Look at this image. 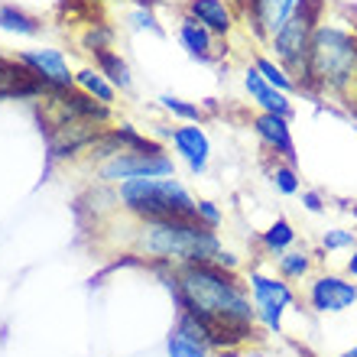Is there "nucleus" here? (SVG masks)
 I'll list each match as a JSON object with an SVG mask.
<instances>
[{
  "mask_svg": "<svg viewBox=\"0 0 357 357\" xmlns=\"http://www.w3.org/2000/svg\"><path fill=\"white\" fill-rule=\"evenodd\" d=\"M166 266V282L178 309L192 312L215 331V348H244L257 335V309L247 282L218 264Z\"/></svg>",
  "mask_w": 357,
  "mask_h": 357,
  "instance_id": "1",
  "label": "nucleus"
},
{
  "mask_svg": "<svg viewBox=\"0 0 357 357\" xmlns=\"http://www.w3.org/2000/svg\"><path fill=\"white\" fill-rule=\"evenodd\" d=\"M299 91L315 98L357 104V33L338 23H319L309 46V59L299 75Z\"/></svg>",
  "mask_w": 357,
  "mask_h": 357,
  "instance_id": "2",
  "label": "nucleus"
},
{
  "mask_svg": "<svg viewBox=\"0 0 357 357\" xmlns=\"http://www.w3.org/2000/svg\"><path fill=\"white\" fill-rule=\"evenodd\" d=\"M137 247L156 264L185 266V264H218L225 244L215 227L202 225L198 218H166V221H143Z\"/></svg>",
  "mask_w": 357,
  "mask_h": 357,
  "instance_id": "3",
  "label": "nucleus"
},
{
  "mask_svg": "<svg viewBox=\"0 0 357 357\" xmlns=\"http://www.w3.org/2000/svg\"><path fill=\"white\" fill-rule=\"evenodd\" d=\"M121 202L130 215L143 218V221L195 218V205H198V198H192V192H188L176 176L121 182Z\"/></svg>",
  "mask_w": 357,
  "mask_h": 357,
  "instance_id": "4",
  "label": "nucleus"
},
{
  "mask_svg": "<svg viewBox=\"0 0 357 357\" xmlns=\"http://www.w3.org/2000/svg\"><path fill=\"white\" fill-rule=\"evenodd\" d=\"M321 10H325V0H299V7L292 13L282 29L276 36L270 39V49H273V59L286 66L296 75L299 82L302 68H305V59H309V46H312V36L321 23Z\"/></svg>",
  "mask_w": 357,
  "mask_h": 357,
  "instance_id": "5",
  "label": "nucleus"
},
{
  "mask_svg": "<svg viewBox=\"0 0 357 357\" xmlns=\"http://www.w3.org/2000/svg\"><path fill=\"white\" fill-rule=\"evenodd\" d=\"M247 289H250V299H254L257 309V321L264 325L266 331L280 335L282 331V315L296 305V292L280 273H264V270H250L247 273Z\"/></svg>",
  "mask_w": 357,
  "mask_h": 357,
  "instance_id": "6",
  "label": "nucleus"
},
{
  "mask_svg": "<svg viewBox=\"0 0 357 357\" xmlns=\"http://www.w3.org/2000/svg\"><path fill=\"white\" fill-rule=\"evenodd\" d=\"M176 176V162L162 146L156 150H127L117 153L101 166L104 182H130V178H169Z\"/></svg>",
  "mask_w": 357,
  "mask_h": 357,
  "instance_id": "7",
  "label": "nucleus"
},
{
  "mask_svg": "<svg viewBox=\"0 0 357 357\" xmlns=\"http://www.w3.org/2000/svg\"><path fill=\"white\" fill-rule=\"evenodd\" d=\"M305 302L315 315H341L357 305V282L341 273H319L309 280Z\"/></svg>",
  "mask_w": 357,
  "mask_h": 357,
  "instance_id": "8",
  "label": "nucleus"
},
{
  "mask_svg": "<svg viewBox=\"0 0 357 357\" xmlns=\"http://www.w3.org/2000/svg\"><path fill=\"white\" fill-rule=\"evenodd\" d=\"M296 7H299V0H244L241 13L247 20V29L260 43H270L282 29V23L296 13Z\"/></svg>",
  "mask_w": 357,
  "mask_h": 357,
  "instance_id": "9",
  "label": "nucleus"
},
{
  "mask_svg": "<svg viewBox=\"0 0 357 357\" xmlns=\"http://www.w3.org/2000/svg\"><path fill=\"white\" fill-rule=\"evenodd\" d=\"M101 123L88 121V117H72V121L59 123L52 130H46L49 137V156L59 160V156H72L78 150H91V143L101 137Z\"/></svg>",
  "mask_w": 357,
  "mask_h": 357,
  "instance_id": "10",
  "label": "nucleus"
},
{
  "mask_svg": "<svg viewBox=\"0 0 357 357\" xmlns=\"http://www.w3.org/2000/svg\"><path fill=\"white\" fill-rule=\"evenodd\" d=\"M17 62H23L49 91H68L75 82V75L68 72L66 56L59 49H26L17 56Z\"/></svg>",
  "mask_w": 357,
  "mask_h": 357,
  "instance_id": "11",
  "label": "nucleus"
},
{
  "mask_svg": "<svg viewBox=\"0 0 357 357\" xmlns=\"http://www.w3.org/2000/svg\"><path fill=\"white\" fill-rule=\"evenodd\" d=\"M169 143H172V150L178 153V160L188 166L192 176H205L208 162H211V140H208L202 123H182V127H176Z\"/></svg>",
  "mask_w": 357,
  "mask_h": 357,
  "instance_id": "12",
  "label": "nucleus"
},
{
  "mask_svg": "<svg viewBox=\"0 0 357 357\" xmlns=\"http://www.w3.org/2000/svg\"><path fill=\"white\" fill-rule=\"evenodd\" d=\"M254 133L257 140L264 143L266 150L282 162H292L296 166V140H292V127H289V117L282 114H257L254 117Z\"/></svg>",
  "mask_w": 357,
  "mask_h": 357,
  "instance_id": "13",
  "label": "nucleus"
},
{
  "mask_svg": "<svg viewBox=\"0 0 357 357\" xmlns=\"http://www.w3.org/2000/svg\"><path fill=\"white\" fill-rule=\"evenodd\" d=\"M176 36H178V46L185 49V52L195 59V62H205V66H211V62H218V59L225 56V49L218 46V36H215V33H211V29H205L202 23H198V20H192L188 13L178 20Z\"/></svg>",
  "mask_w": 357,
  "mask_h": 357,
  "instance_id": "14",
  "label": "nucleus"
},
{
  "mask_svg": "<svg viewBox=\"0 0 357 357\" xmlns=\"http://www.w3.org/2000/svg\"><path fill=\"white\" fill-rule=\"evenodd\" d=\"M185 13L211 29L218 39H227L237 26L234 0H185Z\"/></svg>",
  "mask_w": 357,
  "mask_h": 357,
  "instance_id": "15",
  "label": "nucleus"
},
{
  "mask_svg": "<svg viewBox=\"0 0 357 357\" xmlns=\"http://www.w3.org/2000/svg\"><path fill=\"white\" fill-rule=\"evenodd\" d=\"M244 91L250 94V101L260 107L264 114H282V117H289L292 114V101H289V94H282L276 91V88L266 82L260 72H257L254 66L244 72Z\"/></svg>",
  "mask_w": 357,
  "mask_h": 357,
  "instance_id": "16",
  "label": "nucleus"
},
{
  "mask_svg": "<svg viewBox=\"0 0 357 357\" xmlns=\"http://www.w3.org/2000/svg\"><path fill=\"white\" fill-rule=\"evenodd\" d=\"M296 241H299V231L292 227L289 218H276L266 231H260V247H264L270 257H280V254H286V250H292Z\"/></svg>",
  "mask_w": 357,
  "mask_h": 357,
  "instance_id": "17",
  "label": "nucleus"
},
{
  "mask_svg": "<svg viewBox=\"0 0 357 357\" xmlns=\"http://www.w3.org/2000/svg\"><path fill=\"white\" fill-rule=\"evenodd\" d=\"M94 66H98V72H101L107 82H111L117 91H130L133 88V75H130V66L123 62L117 52H111V49H101V52H94Z\"/></svg>",
  "mask_w": 357,
  "mask_h": 357,
  "instance_id": "18",
  "label": "nucleus"
},
{
  "mask_svg": "<svg viewBox=\"0 0 357 357\" xmlns=\"http://www.w3.org/2000/svg\"><path fill=\"white\" fill-rule=\"evenodd\" d=\"M312 264H315V257H312L309 250L292 247V250H286V254L276 257V273H280L286 282H302V280H309Z\"/></svg>",
  "mask_w": 357,
  "mask_h": 357,
  "instance_id": "19",
  "label": "nucleus"
},
{
  "mask_svg": "<svg viewBox=\"0 0 357 357\" xmlns=\"http://www.w3.org/2000/svg\"><path fill=\"white\" fill-rule=\"evenodd\" d=\"M254 68L260 72V75L270 82L276 91H282V94H292V91H299V82H296V75H292L286 66H280L273 56H257L254 59Z\"/></svg>",
  "mask_w": 357,
  "mask_h": 357,
  "instance_id": "20",
  "label": "nucleus"
},
{
  "mask_svg": "<svg viewBox=\"0 0 357 357\" xmlns=\"http://www.w3.org/2000/svg\"><path fill=\"white\" fill-rule=\"evenodd\" d=\"M0 29H7V33H17V36H36L43 23L36 17H29L26 10L13 7V3H3L0 7Z\"/></svg>",
  "mask_w": 357,
  "mask_h": 357,
  "instance_id": "21",
  "label": "nucleus"
},
{
  "mask_svg": "<svg viewBox=\"0 0 357 357\" xmlns=\"http://www.w3.org/2000/svg\"><path fill=\"white\" fill-rule=\"evenodd\" d=\"M166 354L169 357H211L215 351L208 348L205 341L188 338V335H182L178 328H172L169 338H166Z\"/></svg>",
  "mask_w": 357,
  "mask_h": 357,
  "instance_id": "22",
  "label": "nucleus"
},
{
  "mask_svg": "<svg viewBox=\"0 0 357 357\" xmlns=\"http://www.w3.org/2000/svg\"><path fill=\"white\" fill-rule=\"evenodd\" d=\"M75 82L85 88V94H91L94 101H101V104L114 101V91H117V88H114L101 72H94V68H82V72H75Z\"/></svg>",
  "mask_w": 357,
  "mask_h": 357,
  "instance_id": "23",
  "label": "nucleus"
},
{
  "mask_svg": "<svg viewBox=\"0 0 357 357\" xmlns=\"http://www.w3.org/2000/svg\"><path fill=\"white\" fill-rule=\"evenodd\" d=\"M270 182H273V188L286 198H292V195H299L302 192V178H299V172H296L292 162H282V160L276 162V166L270 169Z\"/></svg>",
  "mask_w": 357,
  "mask_h": 357,
  "instance_id": "24",
  "label": "nucleus"
},
{
  "mask_svg": "<svg viewBox=\"0 0 357 357\" xmlns=\"http://www.w3.org/2000/svg\"><path fill=\"white\" fill-rule=\"evenodd\" d=\"M160 104L172 114V117H178L182 123H202L205 121V111H202L198 104H188V101H182V98H176V94H162Z\"/></svg>",
  "mask_w": 357,
  "mask_h": 357,
  "instance_id": "25",
  "label": "nucleus"
},
{
  "mask_svg": "<svg viewBox=\"0 0 357 357\" xmlns=\"http://www.w3.org/2000/svg\"><path fill=\"white\" fill-rule=\"evenodd\" d=\"M357 244V234L351 227H328L321 234V250L325 254H341V250H351Z\"/></svg>",
  "mask_w": 357,
  "mask_h": 357,
  "instance_id": "26",
  "label": "nucleus"
},
{
  "mask_svg": "<svg viewBox=\"0 0 357 357\" xmlns=\"http://www.w3.org/2000/svg\"><path fill=\"white\" fill-rule=\"evenodd\" d=\"M111 36H114L111 26H104V23H91L82 43H85L88 52H101V49H111V46H107V43H111Z\"/></svg>",
  "mask_w": 357,
  "mask_h": 357,
  "instance_id": "27",
  "label": "nucleus"
},
{
  "mask_svg": "<svg viewBox=\"0 0 357 357\" xmlns=\"http://www.w3.org/2000/svg\"><path fill=\"white\" fill-rule=\"evenodd\" d=\"M130 26L133 29H150L153 36H162V26H160V20H156V13H153V7H133Z\"/></svg>",
  "mask_w": 357,
  "mask_h": 357,
  "instance_id": "28",
  "label": "nucleus"
},
{
  "mask_svg": "<svg viewBox=\"0 0 357 357\" xmlns=\"http://www.w3.org/2000/svg\"><path fill=\"white\" fill-rule=\"evenodd\" d=\"M195 218L202 221V225L208 227H221V221H225V215H221V208L215 205V202H208V198H198V205H195Z\"/></svg>",
  "mask_w": 357,
  "mask_h": 357,
  "instance_id": "29",
  "label": "nucleus"
},
{
  "mask_svg": "<svg viewBox=\"0 0 357 357\" xmlns=\"http://www.w3.org/2000/svg\"><path fill=\"white\" fill-rule=\"evenodd\" d=\"M299 195H302V208H305L309 215H321V211H325V198H321L319 192L305 188V192H299Z\"/></svg>",
  "mask_w": 357,
  "mask_h": 357,
  "instance_id": "30",
  "label": "nucleus"
},
{
  "mask_svg": "<svg viewBox=\"0 0 357 357\" xmlns=\"http://www.w3.org/2000/svg\"><path fill=\"white\" fill-rule=\"evenodd\" d=\"M211 357H266V354L254 348H225V351H215Z\"/></svg>",
  "mask_w": 357,
  "mask_h": 357,
  "instance_id": "31",
  "label": "nucleus"
},
{
  "mask_svg": "<svg viewBox=\"0 0 357 357\" xmlns=\"http://www.w3.org/2000/svg\"><path fill=\"white\" fill-rule=\"evenodd\" d=\"M344 276L357 280V244L351 247V257H348V264H344Z\"/></svg>",
  "mask_w": 357,
  "mask_h": 357,
  "instance_id": "32",
  "label": "nucleus"
},
{
  "mask_svg": "<svg viewBox=\"0 0 357 357\" xmlns=\"http://www.w3.org/2000/svg\"><path fill=\"white\" fill-rule=\"evenodd\" d=\"M338 357H357V344H354V348H348V351H341Z\"/></svg>",
  "mask_w": 357,
  "mask_h": 357,
  "instance_id": "33",
  "label": "nucleus"
},
{
  "mask_svg": "<svg viewBox=\"0 0 357 357\" xmlns=\"http://www.w3.org/2000/svg\"><path fill=\"white\" fill-rule=\"evenodd\" d=\"M75 3H104V0H75Z\"/></svg>",
  "mask_w": 357,
  "mask_h": 357,
  "instance_id": "34",
  "label": "nucleus"
},
{
  "mask_svg": "<svg viewBox=\"0 0 357 357\" xmlns=\"http://www.w3.org/2000/svg\"><path fill=\"white\" fill-rule=\"evenodd\" d=\"M234 3H237V7H241V3H244V0H234Z\"/></svg>",
  "mask_w": 357,
  "mask_h": 357,
  "instance_id": "35",
  "label": "nucleus"
},
{
  "mask_svg": "<svg viewBox=\"0 0 357 357\" xmlns=\"http://www.w3.org/2000/svg\"><path fill=\"white\" fill-rule=\"evenodd\" d=\"M56 3H66V0H56Z\"/></svg>",
  "mask_w": 357,
  "mask_h": 357,
  "instance_id": "36",
  "label": "nucleus"
}]
</instances>
